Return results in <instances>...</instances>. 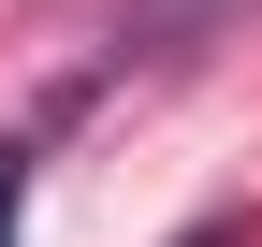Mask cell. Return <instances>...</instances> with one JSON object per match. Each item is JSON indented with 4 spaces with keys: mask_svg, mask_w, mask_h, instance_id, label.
Instances as JSON below:
<instances>
[{
    "mask_svg": "<svg viewBox=\"0 0 262 247\" xmlns=\"http://www.w3.org/2000/svg\"><path fill=\"white\" fill-rule=\"evenodd\" d=\"M15 218H29V145H0V247H15Z\"/></svg>",
    "mask_w": 262,
    "mask_h": 247,
    "instance_id": "obj_1",
    "label": "cell"
}]
</instances>
